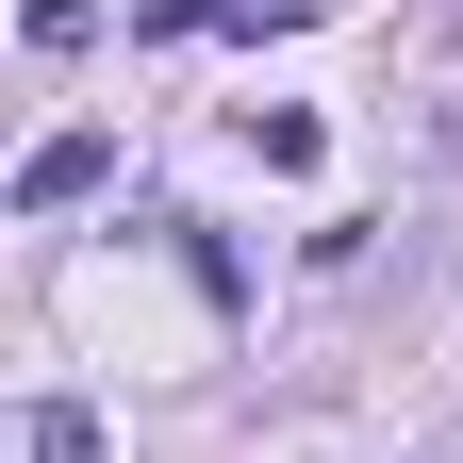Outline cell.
Masks as SVG:
<instances>
[{
    "label": "cell",
    "mask_w": 463,
    "mask_h": 463,
    "mask_svg": "<svg viewBox=\"0 0 463 463\" xmlns=\"http://www.w3.org/2000/svg\"><path fill=\"white\" fill-rule=\"evenodd\" d=\"M99 183H116V133H50V149L17 165V215H83Z\"/></svg>",
    "instance_id": "6da1fadb"
},
{
    "label": "cell",
    "mask_w": 463,
    "mask_h": 463,
    "mask_svg": "<svg viewBox=\"0 0 463 463\" xmlns=\"http://www.w3.org/2000/svg\"><path fill=\"white\" fill-rule=\"evenodd\" d=\"M99 33V0H17V50H83Z\"/></svg>",
    "instance_id": "7a4b0ae2"
},
{
    "label": "cell",
    "mask_w": 463,
    "mask_h": 463,
    "mask_svg": "<svg viewBox=\"0 0 463 463\" xmlns=\"http://www.w3.org/2000/svg\"><path fill=\"white\" fill-rule=\"evenodd\" d=\"M33 463H99V414H67V397H50V414H33Z\"/></svg>",
    "instance_id": "3957f363"
}]
</instances>
